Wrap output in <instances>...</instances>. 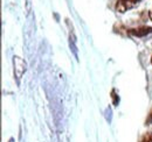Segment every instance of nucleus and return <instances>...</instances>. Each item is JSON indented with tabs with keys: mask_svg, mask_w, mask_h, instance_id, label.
I'll return each instance as SVG.
<instances>
[{
	"mask_svg": "<svg viewBox=\"0 0 152 142\" xmlns=\"http://www.w3.org/2000/svg\"><path fill=\"white\" fill-rule=\"evenodd\" d=\"M140 0H118L116 4V9L119 13H124L128 9H131L132 7H134Z\"/></svg>",
	"mask_w": 152,
	"mask_h": 142,
	"instance_id": "nucleus-1",
	"label": "nucleus"
},
{
	"mask_svg": "<svg viewBox=\"0 0 152 142\" xmlns=\"http://www.w3.org/2000/svg\"><path fill=\"white\" fill-rule=\"evenodd\" d=\"M13 63H14V75L19 80L26 71V62L20 57H14Z\"/></svg>",
	"mask_w": 152,
	"mask_h": 142,
	"instance_id": "nucleus-2",
	"label": "nucleus"
},
{
	"mask_svg": "<svg viewBox=\"0 0 152 142\" xmlns=\"http://www.w3.org/2000/svg\"><path fill=\"white\" fill-rule=\"evenodd\" d=\"M149 33H152L151 27H140V28H136V29H130V34L136 36H145Z\"/></svg>",
	"mask_w": 152,
	"mask_h": 142,
	"instance_id": "nucleus-3",
	"label": "nucleus"
},
{
	"mask_svg": "<svg viewBox=\"0 0 152 142\" xmlns=\"http://www.w3.org/2000/svg\"><path fill=\"white\" fill-rule=\"evenodd\" d=\"M139 142H152V133H151V132L145 133V134H144V135L140 138Z\"/></svg>",
	"mask_w": 152,
	"mask_h": 142,
	"instance_id": "nucleus-4",
	"label": "nucleus"
},
{
	"mask_svg": "<svg viewBox=\"0 0 152 142\" xmlns=\"http://www.w3.org/2000/svg\"><path fill=\"white\" fill-rule=\"evenodd\" d=\"M152 122V109L149 112V115H148V119H146V125H150Z\"/></svg>",
	"mask_w": 152,
	"mask_h": 142,
	"instance_id": "nucleus-5",
	"label": "nucleus"
},
{
	"mask_svg": "<svg viewBox=\"0 0 152 142\" xmlns=\"http://www.w3.org/2000/svg\"><path fill=\"white\" fill-rule=\"evenodd\" d=\"M150 19L152 20V11H150Z\"/></svg>",
	"mask_w": 152,
	"mask_h": 142,
	"instance_id": "nucleus-6",
	"label": "nucleus"
},
{
	"mask_svg": "<svg viewBox=\"0 0 152 142\" xmlns=\"http://www.w3.org/2000/svg\"><path fill=\"white\" fill-rule=\"evenodd\" d=\"M151 63H152V58H151Z\"/></svg>",
	"mask_w": 152,
	"mask_h": 142,
	"instance_id": "nucleus-7",
	"label": "nucleus"
}]
</instances>
